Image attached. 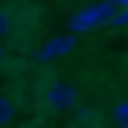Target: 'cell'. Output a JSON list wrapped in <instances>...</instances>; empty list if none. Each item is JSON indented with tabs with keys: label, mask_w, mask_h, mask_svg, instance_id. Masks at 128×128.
<instances>
[{
	"label": "cell",
	"mask_w": 128,
	"mask_h": 128,
	"mask_svg": "<svg viewBox=\"0 0 128 128\" xmlns=\"http://www.w3.org/2000/svg\"><path fill=\"white\" fill-rule=\"evenodd\" d=\"M46 104L52 110H70L76 104V88L67 82H49L46 86Z\"/></svg>",
	"instance_id": "obj_1"
},
{
	"label": "cell",
	"mask_w": 128,
	"mask_h": 128,
	"mask_svg": "<svg viewBox=\"0 0 128 128\" xmlns=\"http://www.w3.org/2000/svg\"><path fill=\"white\" fill-rule=\"evenodd\" d=\"M94 24H101V22H98V12H94V6L86 9V12H79V15H73V22H70L73 30H88V28H94Z\"/></svg>",
	"instance_id": "obj_2"
},
{
	"label": "cell",
	"mask_w": 128,
	"mask_h": 128,
	"mask_svg": "<svg viewBox=\"0 0 128 128\" xmlns=\"http://www.w3.org/2000/svg\"><path fill=\"white\" fill-rule=\"evenodd\" d=\"M73 49V40L70 37H61V40H52L49 46H46V49L40 52V58L46 61V58H55V55H61V52H70Z\"/></svg>",
	"instance_id": "obj_3"
},
{
	"label": "cell",
	"mask_w": 128,
	"mask_h": 128,
	"mask_svg": "<svg viewBox=\"0 0 128 128\" xmlns=\"http://www.w3.org/2000/svg\"><path fill=\"white\" fill-rule=\"evenodd\" d=\"M113 122H116L119 128H128V98L113 107Z\"/></svg>",
	"instance_id": "obj_4"
},
{
	"label": "cell",
	"mask_w": 128,
	"mask_h": 128,
	"mask_svg": "<svg viewBox=\"0 0 128 128\" xmlns=\"http://www.w3.org/2000/svg\"><path fill=\"white\" fill-rule=\"evenodd\" d=\"M12 116H15V107H12V101L0 94V125H9V122H12Z\"/></svg>",
	"instance_id": "obj_5"
},
{
	"label": "cell",
	"mask_w": 128,
	"mask_h": 128,
	"mask_svg": "<svg viewBox=\"0 0 128 128\" xmlns=\"http://www.w3.org/2000/svg\"><path fill=\"white\" fill-rule=\"evenodd\" d=\"M110 24H128V6H122L113 18H110Z\"/></svg>",
	"instance_id": "obj_6"
},
{
	"label": "cell",
	"mask_w": 128,
	"mask_h": 128,
	"mask_svg": "<svg viewBox=\"0 0 128 128\" xmlns=\"http://www.w3.org/2000/svg\"><path fill=\"white\" fill-rule=\"evenodd\" d=\"M6 34H9V15L0 12V37H6Z\"/></svg>",
	"instance_id": "obj_7"
},
{
	"label": "cell",
	"mask_w": 128,
	"mask_h": 128,
	"mask_svg": "<svg viewBox=\"0 0 128 128\" xmlns=\"http://www.w3.org/2000/svg\"><path fill=\"white\" fill-rule=\"evenodd\" d=\"M110 3H116V6H128V0H110Z\"/></svg>",
	"instance_id": "obj_8"
},
{
	"label": "cell",
	"mask_w": 128,
	"mask_h": 128,
	"mask_svg": "<svg viewBox=\"0 0 128 128\" xmlns=\"http://www.w3.org/2000/svg\"><path fill=\"white\" fill-rule=\"evenodd\" d=\"M0 64H3V46H0Z\"/></svg>",
	"instance_id": "obj_9"
}]
</instances>
